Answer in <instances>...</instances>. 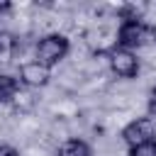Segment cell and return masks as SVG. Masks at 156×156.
Here are the masks:
<instances>
[{"label":"cell","instance_id":"cell-1","mask_svg":"<svg viewBox=\"0 0 156 156\" xmlns=\"http://www.w3.org/2000/svg\"><path fill=\"white\" fill-rule=\"evenodd\" d=\"M68 49H71V44L63 34H46L37 44V61L44 63L46 68H51V66H56L58 61L66 58Z\"/></svg>","mask_w":156,"mask_h":156},{"label":"cell","instance_id":"cell-2","mask_svg":"<svg viewBox=\"0 0 156 156\" xmlns=\"http://www.w3.org/2000/svg\"><path fill=\"white\" fill-rule=\"evenodd\" d=\"M151 39V27L144 22H122L117 29V49H139Z\"/></svg>","mask_w":156,"mask_h":156},{"label":"cell","instance_id":"cell-3","mask_svg":"<svg viewBox=\"0 0 156 156\" xmlns=\"http://www.w3.org/2000/svg\"><path fill=\"white\" fill-rule=\"evenodd\" d=\"M122 139L129 146H136V144L149 141V139H156V122H154V117H136V119H132L122 129Z\"/></svg>","mask_w":156,"mask_h":156},{"label":"cell","instance_id":"cell-4","mask_svg":"<svg viewBox=\"0 0 156 156\" xmlns=\"http://www.w3.org/2000/svg\"><path fill=\"white\" fill-rule=\"evenodd\" d=\"M110 68L117 78H136L139 73V58L127 49H112L110 51Z\"/></svg>","mask_w":156,"mask_h":156},{"label":"cell","instance_id":"cell-5","mask_svg":"<svg viewBox=\"0 0 156 156\" xmlns=\"http://www.w3.org/2000/svg\"><path fill=\"white\" fill-rule=\"evenodd\" d=\"M51 80V68H46L44 63L34 61H24L20 66V83L27 88H44Z\"/></svg>","mask_w":156,"mask_h":156},{"label":"cell","instance_id":"cell-6","mask_svg":"<svg viewBox=\"0 0 156 156\" xmlns=\"http://www.w3.org/2000/svg\"><path fill=\"white\" fill-rule=\"evenodd\" d=\"M20 93V80L15 76H7V73H0V102H10L15 100Z\"/></svg>","mask_w":156,"mask_h":156},{"label":"cell","instance_id":"cell-7","mask_svg":"<svg viewBox=\"0 0 156 156\" xmlns=\"http://www.w3.org/2000/svg\"><path fill=\"white\" fill-rule=\"evenodd\" d=\"M122 22H144V12H146V5H136V2H124L117 7Z\"/></svg>","mask_w":156,"mask_h":156},{"label":"cell","instance_id":"cell-8","mask_svg":"<svg viewBox=\"0 0 156 156\" xmlns=\"http://www.w3.org/2000/svg\"><path fill=\"white\" fill-rule=\"evenodd\" d=\"M58 156H90V146L83 139H68L61 144Z\"/></svg>","mask_w":156,"mask_h":156},{"label":"cell","instance_id":"cell-9","mask_svg":"<svg viewBox=\"0 0 156 156\" xmlns=\"http://www.w3.org/2000/svg\"><path fill=\"white\" fill-rule=\"evenodd\" d=\"M129 156H156V139L141 141L136 146H129Z\"/></svg>","mask_w":156,"mask_h":156},{"label":"cell","instance_id":"cell-10","mask_svg":"<svg viewBox=\"0 0 156 156\" xmlns=\"http://www.w3.org/2000/svg\"><path fill=\"white\" fill-rule=\"evenodd\" d=\"M17 49V41L10 32H0V56H12Z\"/></svg>","mask_w":156,"mask_h":156},{"label":"cell","instance_id":"cell-11","mask_svg":"<svg viewBox=\"0 0 156 156\" xmlns=\"http://www.w3.org/2000/svg\"><path fill=\"white\" fill-rule=\"evenodd\" d=\"M0 156H20V151L10 144H0Z\"/></svg>","mask_w":156,"mask_h":156},{"label":"cell","instance_id":"cell-12","mask_svg":"<svg viewBox=\"0 0 156 156\" xmlns=\"http://www.w3.org/2000/svg\"><path fill=\"white\" fill-rule=\"evenodd\" d=\"M149 117H156V88L149 95Z\"/></svg>","mask_w":156,"mask_h":156},{"label":"cell","instance_id":"cell-13","mask_svg":"<svg viewBox=\"0 0 156 156\" xmlns=\"http://www.w3.org/2000/svg\"><path fill=\"white\" fill-rule=\"evenodd\" d=\"M151 37H154V39H156V24H154V27H151Z\"/></svg>","mask_w":156,"mask_h":156}]
</instances>
